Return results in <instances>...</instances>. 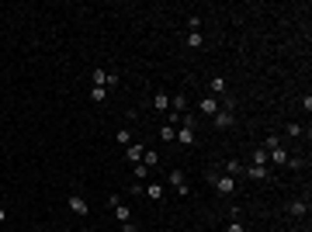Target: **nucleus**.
Masks as SVG:
<instances>
[{
  "instance_id": "1a4fd4ad",
  "label": "nucleus",
  "mask_w": 312,
  "mask_h": 232,
  "mask_svg": "<svg viewBox=\"0 0 312 232\" xmlns=\"http://www.w3.org/2000/svg\"><path fill=\"white\" fill-rule=\"evenodd\" d=\"M111 205H114V218H118L122 225H125V222H132V208H129V205H122L118 198H111Z\"/></svg>"
},
{
  "instance_id": "0eeeda50",
  "label": "nucleus",
  "mask_w": 312,
  "mask_h": 232,
  "mask_svg": "<svg viewBox=\"0 0 312 232\" xmlns=\"http://www.w3.org/2000/svg\"><path fill=\"white\" fill-rule=\"evenodd\" d=\"M212 122H215V128H232V125H236V118H232V111H222V107L215 111V118H212Z\"/></svg>"
},
{
  "instance_id": "2eb2a0df",
  "label": "nucleus",
  "mask_w": 312,
  "mask_h": 232,
  "mask_svg": "<svg viewBox=\"0 0 312 232\" xmlns=\"http://www.w3.org/2000/svg\"><path fill=\"white\" fill-rule=\"evenodd\" d=\"M153 107L167 114V107H170V97H167V94H153Z\"/></svg>"
},
{
  "instance_id": "20e7f679",
  "label": "nucleus",
  "mask_w": 312,
  "mask_h": 232,
  "mask_svg": "<svg viewBox=\"0 0 312 232\" xmlns=\"http://www.w3.org/2000/svg\"><path fill=\"white\" fill-rule=\"evenodd\" d=\"M167 180H170V187L177 190L180 198H187V173H184V170H170V177H167Z\"/></svg>"
},
{
  "instance_id": "f8f14e48",
  "label": "nucleus",
  "mask_w": 312,
  "mask_h": 232,
  "mask_svg": "<svg viewBox=\"0 0 312 232\" xmlns=\"http://www.w3.org/2000/svg\"><path fill=\"white\" fill-rule=\"evenodd\" d=\"M184 45H187V49H194V52H198V49L205 45V35H201V31H187V38H184Z\"/></svg>"
},
{
  "instance_id": "dca6fc26",
  "label": "nucleus",
  "mask_w": 312,
  "mask_h": 232,
  "mask_svg": "<svg viewBox=\"0 0 312 232\" xmlns=\"http://www.w3.org/2000/svg\"><path fill=\"white\" fill-rule=\"evenodd\" d=\"M114 142L118 146H132V128H118L114 132Z\"/></svg>"
},
{
  "instance_id": "cd10ccee",
  "label": "nucleus",
  "mask_w": 312,
  "mask_h": 232,
  "mask_svg": "<svg viewBox=\"0 0 312 232\" xmlns=\"http://www.w3.org/2000/svg\"><path fill=\"white\" fill-rule=\"evenodd\" d=\"M278 146H281L278 135H267V139H264V149H278Z\"/></svg>"
},
{
  "instance_id": "c85d7f7f",
  "label": "nucleus",
  "mask_w": 312,
  "mask_h": 232,
  "mask_svg": "<svg viewBox=\"0 0 312 232\" xmlns=\"http://www.w3.org/2000/svg\"><path fill=\"white\" fill-rule=\"evenodd\" d=\"M122 232H139V229H135L132 222H125V225H122Z\"/></svg>"
},
{
  "instance_id": "ddd939ff",
  "label": "nucleus",
  "mask_w": 312,
  "mask_h": 232,
  "mask_svg": "<svg viewBox=\"0 0 312 232\" xmlns=\"http://www.w3.org/2000/svg\"><path fill=\"white\" fill-rule=\"evenodd\" d=\"M208 90H212V97H222V94H225V76H212V80H208Z\"/></svg>"
},
{
  "instance_id": "aec40b11",
  "label": "nucleus",
  "mask_w": 312,
  "mask_h": 232,
  "mask_svg": "<svg viewBox=\"0 0 312 232\" xmlns=\"http://www.w3.org/2000/svg\"><path fill=\"white\" fill-rule=\"evenodd\" d=\"M222 170H225L229 177H236V173H243V163H240V160H225V167H222Z\"/></svg>"
},
{
  "instance_id": "9b49d317",
  "label": "nucleus",
  "mask_w": 312,
  "mask_h": 232,
  "mask_svg": "<svg viewBox=\"0 0 312 232\" xmlns=\"http://www.w3.org/2000/svg\"><path fill=\"white\" fill-rule=\"evenodd\" d=\"M142 152H146V146L132 142V146H125V160H129V163H142Z\"/></svg>"
},
{
  "instance_id": "bb28decb",
  "label": "nucleus",
  "mask_w": 312,
  "mask_h": 232,
  "mask_svg": "<svg viewBox=\"0 0 312 232\" xmlns=\"http://www.w3.org/2000/svg\"><path fill=\"white\" fill-rule=\"evenodd\" d=\"M225 232H246V229H243V222H240V218H232V222L225 225Z\"/></svg>"
},
{
  "instance_id": "f257e3e1",
  "label": "nucleus",
  "mask_w": 312,
  "mask_h": 232,
  "mask_svg": "<svg viewBox=\"0 0 312 232\" xmlns=\"http://www.w3.org/2000/svg\"><path fill=\"white\" fill-rule=\"evenodd\" d=\"M208 180H212V187L219 190L222 198H232V194H236V177H229V173H208Z\"/></svg>"
},
{
  "instance_id": "c756f323",
  "label": "nucleus",
  "mask_w": 312,
  "mask_h": 232,
  "mask_svg": "<svg viewBox=\"0 0 312 232\" xmlns=\"http://www.w3.org/2000/svg\"><path fill=\"white\" fill-rule=\"evenodd\" d=\"M7 222V208H0V225H4Z\"/></svg>"
},
{
  "instance_id": "a878e982",
  "label": "nucleus",
  "mask_w": 312,
  "mask_h": 232,
  "mask_svg": "<svg viewBox=\"0 0 312 232\" xmlns=\"http://www.w3.org/2000/svg\"><path fill=\"white\" fill-rule=\"evenodd\" d=\"M285 167H288V170H302V167H305V160H302V156H288V163H285Z\"/></svg>"
},
{
  "instance_id": "423d86ee",
  "label": "nucleus",
  "mask_w": 312,
  "mask_h": 232,
  "mask_svg": "<svg viewBox=\"0 0 312 232\" xmlns=\"http://www.w3.org/2000/svg\"><path fill=\"white\" fill-rule=\"evenodd\" d=\"M198 111L205 114V118H215V111H219V97H212V94H208V97H201V101H198Z\"/></svg>"
},
{
  "instance_id": "6ab92c4d",
  "label": "nucleus",
  "mask_w": 312,
  "mask_h": 232,
  "mask_svg": "<svg viewBox=\"0 0 312 232\" xmlns=\"http://www.w3.org/2000/svg\"><path fill=\"white\" fill-rule=\"evenodd\" d=\"M156 163H160V156H156L153 149H146V152H142V167H146V170H153Z\"/></svg>"
},
{
  "instance_id": "39448f33",
  "label": "nucleus",
  "mask_w": 312,
  "mask_h": 232,
  "mask_svg": "<svg viewBox=\"0 0 312 232\" xmlns=\"http://www.w3.org/2000/svg\"><path fill=\"white\" fill-rule=\"evenodd\" d=\"M267 163H270V167H285V163H288V149H285V146L267 149Z\"/></svg>"
},
{
  "instance_id": "4468645a",
  "label": "nucleus",
  "mask_w": 312,
  "mask_h": 232,
  "mask_svg": "<svg viewBox=\"0 0 312 232\" xmlns=\"http://www.w3.org/2000/svg\"><path fill=\"white\" fill-rule=\"evenodd\" d=\"M177 142H180V146H194V128L180 125V128H177Z\"/></svg>"
},
{
  "instance_id": "4be33fe9",
  "label": "nucleus",
  "mask_w": 312,
  "mask_h": 232,
  "mask_svg": "<svg viewBox=\"0 0 312 232\" xmlns=\"http://www.w3.org/2000/svg\"><path fill=\"white\" fill-rule=\"evenodd\" d=\"M253 167H267V149H253Z\"/></svg>"
},
{
  "instance_id": "f3484780",
  "label": "nucleus",
  "mask_w": 312,
  "mask_h": 232,
  "mask_svg": "<svg viewBox=\"0 0 312 232\" xmlns=\"http://www.w3.org/2000/svg\"><path fill=\"white\" fill-rule=\"evenodd\" d=\"M170 104H174V114H184V111H187V97H184V94H174Z\"/></svg>"
},
{
  "instance_id": "412c9836",
  "label": "nucleus",
  "mask_w": 312,
  "mask_h": 232,
  "mask_svg": "<svg viewBox=\"0 0 312 232\" xmlns=\"http://www.w3.org/2000/svg\"><path fill=\"white\" fill-rule=\"evenodd\" d=\"M146 198H149V201H160V198H163V187H160V184H149V187H146Z\"/></svg>"
},
{
  "instance_id": "6e6552de",
  "label": "nucleus",
  "mask_w": 312,
  "mask_h": 232,
  "mask_svg": "<svg viewBox=\"0 0 312 232\" xmlns=\"http://www.w3.org/2000/svg\"><path fill=\"white\" fill-rule=\"evenodd\" d=\"M288 215H295V218L309 215V201H305V198H291V201H288Z\"/></svg>"
},
{
  "instance_id": "5701e85b",
  "label": "nucleus",
  "mask_w": 312,
  "mask_h": 232,
  "mask_svg": "<svg viewBox=\"0 0 312 232\" xmlns=\"http://www.w3.org/2000/svg\"><path fill=\"white\" fill-rule=\"evenodd\" d=\"M108 94H111V90H104V87H90V101H94V104H101Z\"/></svg>"
},
{
  "instance_id": "b1692460",
  "label": "nucleus",
  "mask_w": 312,
  "mask_h": 232,
  "mask_svg": "<svg viewBox=\"0 0 312 232\" xmlns=\"http://www.w3.org/2000/svg\"><path fill=\"white\" fill-rule=\"evenodd\" d=\"M132 167H135V170H132V177H139V180H135V187H139V184H142V180L149 177V170H146L142 163H132Z\"/></svg>"
},
{
  "instance_id": "393cba45",
  "label": "nucleus",
  "mask_w": 312,
  "mask_h": 232,
  "mask_svg": "<svg viewBox=\"0 0 312 232\" xmlns=\"http://www.w3.org/2000/svg\"><path fill=\"white\" fill-rule=\"evenodd\" d=\"M285 132H288L291 139H298V135H302V125H298V122H288V125H285Z\"/></svg>"
},
{
  "instance_id": "9d476101",
  "label": "nucleus",
  "mask_w": 312,
  "mask_h": 232,
  "mask_svg": "<svg viewBox=\"0 0 312 232\" xmlns=\"http://www.w3.org/2000/svg\"><path fill=\"white\" fill-rule=\"evenodd\" d=\"M243 173H246L250 180H270V170H267V167H253V163L243 167Z\"/></svg>"
},
{
  "instance_id": "f03ea898",
  "label": "nucleus",
  "mask_w": 312,
  "mask_h": 232,
  "mask_svg": "<svg viewBox=\"0 0 312 232\" xmlns=\"http://www.w3.org/2000/svg\"><path fill=\"white\" fill-rule=\"evenodd\" d=\"M90 80H94V87H104V90L118 87V76L108 73V69H94V73H90Z\"/></svg>"
},
{
  "instance_id": "a211bd4d",
  "label": "nucleus",
  "mask_w": 312,
  "mask_h": 232,
  "mask_svg": "<svg viewBox=\"0 0 312 232\" xmlns=\"http://www.w3.org/2000/svg\"><path fill=\"white\" fill-rule=\"evenodd\" d=\"M160 139H163L167 146H170V142H177V128H174V125H163V128H160Z\"/></svg>"
},
{
  "instance_id": "7ed1b4c3",
  "label": "nucleus",
  "mask_w": 312,
  "mask_h": 232,
  "mask_svg": "<svg viewBox=\"0 0 312 232\" xmlns=\"http://www.w3.org/2000/svg\"><path fill=\"white\" fill-rule=\"evenodd\" d=\"M66 208H69L73 215H80V218H87V215H90V205H87L80 194H69V198H66Z\"/></svg>"
}]
</instances>
